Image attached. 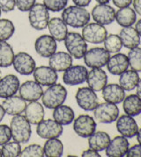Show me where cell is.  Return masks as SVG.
<instances>
[{"mask_svg": "<svg viewBox=\"0 0 141 157\" xmlns=\"http://www.w3.org/2000/svg\"><path fill=\"white\" fill-rule=\"evenodd\" d=\"M91 14L85 7L78 6H66L62 13V20L69 27L80 29L89 23Z\"/></svg>", "mask_w": 141, "mask_h": 157, "instance_id": "6da1fadb", "label": "cell"}, {"mask_svg": "<svg viewBox=\"0 0 141 157\" xmlns=\"http://www.w3.org/2000/svg\"><path fill=\"white\" fill-rule=\"evenodd\" d=\"M10 129L14 141L21 144H25L29 141L32 134V129L31 124L28 121L25 116L21 114L13 116L10 122Z\"/></svg>", "mask_w": 141, "mask_h": 157, "instance_id": "7a4b0ae2", "label": "cell"}, {"mask_svg": "<svg viewBox=\"0 0 141 157\" xmlns=\"http://www.w3.org/2000/svg\"><path fill=\"white\" fill-rule=\"evenodd\" d=\"M67 98V90L61 84H54L49 86L42 95V101L43 106L48 109H54L63 104Z\"/></svg>", "mask_w": 141, "mask_h": 157, "instance_id": "3957f363", "label": "cell"}, {"mask_svg": "<svg viewBox=\"0 0 141 157\" xmlns=\"http://www.w3.org/2000/svg\"><path fill=\"white\" fill-rule=\"evenodd\" d=\"M64 41V46L68 53L76 59L84 57L87 50V44L84 38L77 32H68Z\"/></svg>", "mask_w": 141, "mask_h": 157, "instance_id": "277c9868", "label": "cell"}, {"mask_svg": "<svg viewBox=\"0 0 141 157\" xmlns=\"http://www.w3.org/2000/svg\"><path fill=\"white\" fill-rule=\"evenodd\" d=\"M49 11L43 4H36L28 11V21L30 26L37 31L44 30L48 27Z\"/></svg>", "mask_w": 141, "mask_h": 157, "instance_id": "5b68a950", "label": "cell"}, {"mask_svg": "<svg viewBox=\"0 0 141 157\" xmlns=\"http://www.w3.org/2000/svg\"><path fill=\"white\" fill-rule=\"evenodd\" d=\"M93 116L95 120L101 124H111L116 121L119 117V109L116 104L111 102L99 103L97 107L93 109Z\"/></svg>", "mask_w": 141, "mask_h": 157, "instance_id": "8992f818", "label": "cell"}, {"mask_svg": "<svg viewBox=\"0 0 141 157\" xmlns=\"http://www.w3.org/2000/svg\"><path fill=\"white\" fill-rule=\"evenodd\" d=\"M81 36L86 43L100 44L104 42L108 36V31L104 26L96 22H92L83 27Z\"/></svg>", "mask_w": 141, "mask_h": 157, "instance_id": "52a82bcc", "label": "cell"}, {"mask_svg": "<svg viewBox=\"0 0 141 157\" xmlns=\"http://www.w3.org/2000/svg\"><path fill=\"white\" fill-rule=\"evenodd\" d=\"M110 57L109 52L104 48L95 47L85 53L84 63L87 67L90 68H102L105 66Z\"/></svg>", "mask_w": 141, "mask_h": 157, "instance_id": "ba28073f", "label": "cell"}, {"mask_svg": "<svg viewBox=\"0 0 141 157\" xmlns=\"http://www.w3.org/2000/svg\"><path fill=\"white\" fill-rule=\"evenodd\" d=\"M75 99L78 105L85 111H93L99 104V98L95 91L90 87H79L77 90Z\"/></svg>", "mask_w": 141, "mask_h": 157, "instance_id": "9c48e42d", "label": "cell"}, {"mask_svg": "<svg viewBox=\"0 0 141 157\" xmlns=\"http://www.w3.org/2000/svg\"><path fill=\"white\" fill-rule=\"evenodd\" d=\"M96 122L89 115H80L73 120V130L78 136L88 138L96 130Z\"/></svg>", "mask_w": 141, "mask_h": 157, "instance_id": "30bf717a", "label": "cell"}, {"mask_svg": "<svg viewBox=\"0 0 141 157\" xmlns=\"http://www.w3.org/2000/svg\"><path fill=\"white\" fill-rule=\"evenodd\" d=\"M63 125L53 119L41 121L36 127V133L40 138L44 140L59 138L63 133Z\"/></svg>", "mask_w": 141, "mask_h": 157, "instance_id": "8fae6325", "label": "cell"}, {"mask_svg": "<svg viewBox=\"0 0 141 157\" xmlns=\"http://www.w3.org/2000/svg\"><path fill=\"white\" fill-rule=\"evenodd\" d=\"M13 65L15 71L21 75L28 76L35 71L36 64L35 59L27 52H19L14 56Z\"/></svg>", "mask_w": 141, "mask_h": 157, "instance_id": "7c38bea8", "label": "cell"}, {"mask_svg": "<svg viewBox=\"0 0 141 157\" xmlns=\"http://www.w3.org/2000/svg\"><path fill=\"white\" fill-rule=\"evenodd\" d=\"M87 69L84 65H71L67 70L63 71V81L68 86H77L83 84L86 80Z\"/></svg>", "mask_w": 141, "mask_h": 157, "instance_id": "4fadbf2b", "label": "cell"}, {"mask_svg": "<svg viewBox=\"0 0 141 157\" xmlns=\"http://www.w3.org/2000/svg\"><path fill=\"white\" fill-rule=\"evenodd\" d=\"M90 14L96 23L106 26L115 21L116 11L111 6L108 4H99L93 8Z\"/></svg>", "mask_w": 141, "mask_h": 157, "instance_id": "5bb4252c", "label": "cell"}, {"mask_svg": "<svg viewBox=\"0 0 141 157\" xmlns=\"http://www.w3.org/2000/svg\"><path fill=\"white\" fill-rule=\"evenodd\" d=\"M19 94L26 101H35L42 98L43 89L42 86L34 80H28L21 84L19 88Z\"/></svg>", "mask_w": 141, "mask_h": 157, "instance_id": "9a60e30c", "label": "cell"}, {"mask_svg": "<svg viewBox=\"0 0 141 157\" xmlns=\"http://www.w3.org/2000/svg\"><path fill=\"white\" fill-rule=\"evenodd\" d=\"M56 41L51 36L42 35L35 42V50L42 57H49L56 51Z\"/></svg>", "mask_w": 141, "mask_h": 157, "instance_id": "2e32d148", "label": "cell"}, {"mask_svg": "<svg viewBox=\"0 0 141 157\" xmlns=\"http://www.w3.org/2000/svg\"><path fill=\"white\" fill-rule=\"evenodd\" d=\"M33 74L35 81L41 86H49L56 84L58 78L57 72L51 67L46 65L35 67Z\"/></svg>", "mask_w": 141, "mask_h": 157, "instance_id": "e0dca14e", "label": "cell"}, {"mask_svg": "<svg viewBox=\"0 0 141 157\" xmlns=\"http://www.w3.org/2000/svg\"><path fill=\"white\" fill-rule=\"evenodd\" d=\"M116 129L120 134L127 139L133 138L136 136L139 126L133 117L129 115H122L116 119Z\"/></svg>", "mask_w": 141, "mask_h": 157, "instance_id": "ac0fdd59", "label": "cell"}, {"mask_svg": "<svg viewBox=\"0 0 141 157\" xmlns=\"http://www.w3.org/2000/svg\"><path fill=\"white\" fill-rule=\"evenodd\" d=\"M20 79L14 74H7L0 78V98L6 99L13 96L19 91Z\"/></svg>", "mask_w": 141, "mask_h": 157, "instance_id": "d6986e66", "label": "cell"}, {"mask_svg": "<svg viewBox=\"0 0 141 157\" xmlns=\"http://www.w3.org/2000/svg\"><path fill=\"white\" fill-rule=\"evenodd\" d=\"M86 83L88 87H90L95 92L101 91L103 87L107 85L108 75L105 71L101 68H92L91 71L87 72Z\"/></svg>", "mask_w": 141, "mask_h": 157, "instance_id": "ffe728a7", "label": "cell"}, {"mask_svg": "<svg viewBox=\"0 0 141 157\" xmlns=\"http://www.w3.org/2000/svg\"><path fill=\"white\" fill-rule=\"evenodd\" d=\"M130 147L127 138L124 136H116L110 140L106 148V155L108 157H123L126 155Z\"/></svg>", "mask_w": 141, "mask_h": 157, "instance_id": "44dd1931", "label": "cell"}, {"mask_svg": "<svg viewBox=\"0 0 141 157\" xmlns=\"http://www.w3.org/2000/svg\"><path fill=\"white\" fill-rule=\"evenodd\" d=\"M6 113L10 116H16L24 113L27 107V101L19 95H13L6 98L1 104Z\"/></svg>", "mask_w": 141, "mask_h": 157, "instance_id": "7402d4cb", "label": "cell"}, {"mask_svg": "<svg viewBox=\"0 0 141 157\" xmlns=\"http://www.w3.org/2000/svg\"><path fill=\"white\" fill-rule=\"evenodd\" d=\"M49 67L56 71H64L72 65V57L68 52L58 51L49 57Z\"/></svg>", "mask_w": 141, "mask_h": 157, "instance_id": "603a6c76", "label": "cell"}, {"mask_svg": "<svg viewBox=\"0 0 141 157\" xmlns=\"http://www.w3.org/2000/svg\"><path fill=\"white\" fill-rule=\"evenodd\" d=\"M107 69L113 75H120L124 71L128 70L129 61L125 54L115 53V55L109 57L107 63Z\"/></svg>", "mask_w": 141, "mask_h": 157, "instance_id": "cb8c5ba5", "label": "cell"}, {"mask_svg": "<svg viewBox=\"0 0 141 157\" xmlns=\"http://www.w3.org/2000/svg\"><path fill=\"white\" fill-rule=\"evenodd\" d=\"M24 113L25 117L33 125H37L40 122L43 120L45 116L44 108L42 103L38 102L37 101H31L29 102V104H27Z\"/></svg>", "mask_w": 141, "mask_h": 157, "instance_id": "d4e9b609", "label": "cell"}, {"mask_svg": "<svg viewBox=\"0 0 141 157\" xmlns=\"http://www.w3.org/2000/svg\"><path fill=\"white\" fill-rule=\"evenodd\" d=\"M102 91V97L105 101L111 102L114 104H118L123 102L125 98L124 90L117 84H109L106 85Z\"/></svg>", "mask_w": 141, "mask_h": 157, "instance_id": "484cf974", "label": "cell"}, {"mask_svg": "<svg viewBox=\"0 0 141 157\" xmlns=\"http://www.w3.org/2000/svg\"><path fill=\"white\" fill-rule=\"evenodd\" d=\"M48 29L49 34L56 42H63L68 33V28L65 22L61 18H52L49 19L48 23Z\"/></svg>", "mask_w": 141, "mask_h": 157, "instance_id": "4316f807", "label": "cell"}, {"mask_svg": "<svg viewBox=\"0 0 141 157\" xmlns=\"http://www.w3.org/2000/svg\"><path fill=\"white\" fill-rule=\"evenodd\" d=\"M119 37L123 46L129 50L139 47V45L140 44V36L138 34L137 30L131 26L122 29L120 31Z\"/></svg>", "mask_w": 141, "mask_h": 157, "instance_id": "83f0119b", "label": "cell"}, {"mask_svg": "<svg viewBox=\"0 0 141 157\" xmlns=\"http://www.w3.org/2000/svg\"><path fill=\"white\" fill-rule=\"evenodd\" d=\"M110 140L111 139L107 132L98 131L94 132L90 137H88V146L91 149L101 152L107 148Z\"/></svg>", "mask_w": 141, "mask_h": 157, "instance_id": "f1b7e54d", "label": "cell"}, {"mask_svg": "<svg viewBox=\"0 0 141 157\" xmlns=\"http://www.w3.org/2000/svg\"><path fill=\"white\" fill-rule=\"evenodd\" d=\"M52 116L54 120L61 125H69L75 118V113L73 109L70 106L63 104L55 108Z\"/></svg>", "mask_w": 141, "mask_h": 157, "instance_id": "f546056e", "label": "cell"}, {"mask_svg": "<svg viewBox=\"0 0 141 157\" xmlns=\"http://www.w3.org/2000/svg\"><path fill=\"white\" fill-rule=\"evenodd\" d=\"M115 20L123 28L131 27L137 21V13L133 8L130 6L119 8V10L116 12Z\"/></svg>", "mask_w": 141, "mask_h": 157, "instance_id": "4dcf8cb0", "label": "cell"}, {"mask_svg": "<svg viewBox=\"0 0 141 157\" xmlns=\"http://www.w3.org/2000/svg\"><path fill=\"white\" fill-rule=\"evenodd\" d=\"M119 76V85L124 91H132L140 78L138 71L134 70H126Z\"/></svg>", "mask_w": 141, "mask_h": 157, "instance_id": "1f68e13d", "label": "cell"}, {"mask_svg": "<svg viewBox=\"0 0 141 157\" xmlns=\"http://www.w3.org/2000/svg\"><path fill=\"white\" fill-rule=\"evenodd\" d=\"M123 108L127 115L139 116L141 114V99L137 94H130L123 101Z\"/></svg>", "mask_w": 141, "mask_h": 157, "instance_id": "d6a6232c", "label": "cell"}, {"mask_svg": "<svg viewBox=\"0 0 141 157\" xmlns=\"http://www.w3.org/2000/svg\"><path fill=\"white\" fill-rule=\"evenodd\" d=\"M44 156L61 157L63 153V145L57 138L49 139L43 146Z\"/></svg>", "mask_w": 141, "mask_h": 157, "instance_id": "836d02e7", "label": "cell"}, {"mask_svg": "<svg viewBox=\"0 0 141 157\" xmlns=\"http://www.w3.org/2000/svg\"><path fill=\"white\" fill-rule=\"evenodd\" d=\"M13 47L6 41H0V67L7 68L13 64L14 59Z\"/></svg>", "mask_w": 141, "mask_h": 157, "instance_id": "e575fe53", "label": "cell"}, {"mask_svg": "<svg viewBox=\"0 0 141 157\" xmlns=\"http://www.w3.org/2000/svg\"><path fill=\"white\" fill-rule=\"evenodd\" d=\"M104 49L109 53H118L122 50L123 43L118 35H109L104 40Z\"/></svg>", "mask_w": 141, "mask_h": 157, "instance_id": "d590c367", "label": "cell"}, {"mask_svg": "<svg viewBox=\"0 0 141 157\" xmlns=\"http://www.w3.org/2000/svg\"><path fill=\"white\" fill-rule=\"evenodd\" d=\"M21 143L17 141H8L2 146L1 156L4 157H17L21 155Z\"/></svg>", "mask_w": 141, "mask_h": 157, "instance_id": "8d00e7d4", "label": "cell"}, {"mask_svg": "<svg viewBox=\"0 0 141 157\" xmlns=\"http://www.w3.org/2000/svg\"><path fill=\"white\" fill-rule=\"evenodd\" d=\"M15 32L14 24L8 19H0V41H7Z\"/></svg>", "mask_w": 141, "mask_h": 157, "instance_id": "74e56055", "label": "cell"}, {"mask_svg": "<svg viewBox=\"0 0 141 157\" xmlns=\"http://www.w3.org/2000/svg\"><path fill=\"white\" fill-rule=\"evenodd\" d=\"M129 66L131 67V70L136 71H141V48L136 47L130 50L128 53Z\"/></svg>", "mask_w": 141, "mask_h": 157, "instance_id": "f35d334b", "label": "cell"}, {"mask_svg": "<svg viewBox=\"0 0 141 157\" xmlns=\"http://www.w3.org/2000/svg\"><path fill=\"white\" fill-rule=\"evenodd\" d=\"M23 157H42L44 156L43 147L38 144H32L21 150V155Z\"/></svg>", "mask_w": 141, "mask_h": 157, "instance_id": "ab89813d", "label": "cell"}, {"mask_svg": "<svg viewBox=\"0 0 141 157\" xmlns=\"http://www.w3.org/2000/svg\"><path fill=\"white\" fill-rule=\"evenodd\" d=\"M44 6L50 12L58 13L67 6L68 0H42Z\"/></svg>", "mask_w": 141, "mask_h": 157, "instance_id": "60d3db41", "label": "cell"}, {"mask_svg": "<svg viewBox=\"0 0 141 157\" xmlns=\"http://www.w3.org/2000/svg\"><path fill=\"white\" fill-rule=\"evenodd\" d=\"M12 139L10 126L7 124H0V146H3Z\"/></svg>", "mask_w": 141, "mask_h": 157, "instance_id": "b9f144b4", "label": "cell"}, {"mask_svg": "<svg viewBox=\"0 0 141 157\" xmlns=\"http://www.w3.org/2000/svg\"><path fill=\"white\" fill-rule=\"evenodd\" d=\"M16 7L21 12H28L35 5L36 0H15Z\"/></svg>", "mask_w": 141, "mask_h": 157, "instance_id": "7bdbcfd3", "label": "cell"}, {"mask_svg": "<svg viewBox=\"0 0 141 157\" xmlns=\"http://www.w3.org/2000/svg\"><path fill=\"white\" fill-rule=\"evenodd\" d=\"M16 6L15 0H0V9L4 13H10L13 11Z\"/></svg>", "mask_w": 141, "mask_h": 157, "instance_id": "ee69618b", "label": "cell"}, {"mask_svg": "<svg viewBox=\"0 0 141 157\" xmlns=\"http://www.w3.org/2000/svg\"><path fill=\"white\" fill-rule=\"evenodd\" d=\"M125 155L127 157H141V144L139 143L129 147Z\"/></svg>", "mask_w": 141, "mask_h": 157, "instance_id": "f6af8a7d", "label": "cell"}, {"mask_svg": "<svg viewBox=\"0 0 141 157\" xmlns=\"http://www.w3.org/2000/svg\"><path fill=\"white\" fill-rule=\"evenodd\" d=\"M113 4L118 8L127 7L132 4V0H112Z\"/></svg>", "mask_w": 141, "mask_h": 157, "instance_id": "bcb514c9", "label": "cell"}, {"mask_svg": "<svg viewBox=\"0 0 141 157\" xmlns=\"http://www.w3.org/2000/svg\"><path fill=\"white\" fill-rule=\"evenodd\" d=\"M81 156H83V157H101V155H100L99 152H97V151H95V150H93V149H91V148H89V149L85 150L84 152L81 154Z\"/></svg>", "mask_w": 141, "mask_h": 157, "instance_id": "7dc6e473", "label": "cell"}, {"mask_svg": "<svg viewBox=\"0 0 141 157\" xmlns=\"http://www.w3.org/2000/svg\"><path fill=\"white\" fill-rule=\"evenodd\" d=\"M92 0H72L75 6H81V7H86L90 5Z\"/></svg>", "mask_w": 141, "mask_h": 157, "instance_id": "c3c4849f", "label": "cell"}, {"mask_svg": "<svg viewBox=\"0 0 141 157\" xmlns=\"http://www.w3.org/2000/svg\"><path fill=\"white\" fill-rule=\"evenodd\" d=\"M132 5L136 13L141 16V0H132Z\"/></svg>", "mask_w": 141, "mask_h": 157, "instance_id": "681fc988", "label": "cell"}, {"mask_svg": "<svg viewBox=\"0 0 141 157\" xmlns=\"http://www.w3.org/2000/svg\"><path fill=\"white\" fill-rule=\"evenodd\" d=\"M137 88V95L141 99V78H139V82H138V85L136 86Z\"/></svg>", "mask_w": 141, "mask_h": 157, "instance_id": "f907efd6", "label": "cell"}, {"mask_svg": "<svg viewBox=\"0 0 141 157\" xmlns=\"http://www.w3.org/2000/svg\"><path fill=\"white\" fill-rule=\"evenodd\" d=\"M135 29L137 30L138 34L139 35V36L141 37V19L139 21H138L137 23H136V27H135Z\"/></svg>", "mask_w": 141, "mask_h": 157, "instance_id": "816d5d0a", "label": "cell"}, {"mask_svg": "<svg viewBox=\"0 0 141 157\" xmlns=\"http://www.w3.org/2000/svg\"><path fill=\"white\" fill-rule=\"evenodd\" d=\"M5 115H6V111H5V109H4V108L3 106L0 104V122L3 120V118L5 117Z\"/></svg>", "mask_w": 141, "mask_h": 157, "instance_id": "f5cc1de1", "label": "cell"}, {"mask_svg": "<svg viewBox=\"0 0 141 157\" xmlns=\"http://www.w3.org/2000/svg\"><path fill=\"white\" fill-rule=\"evenodd\" d=\"M136 136H137V140L139 141V144H141V128L138 130V132H137Z\"/></svg>", "mask_w": 141, "mask_h": 157, "instance_id": "db71d44e", "label": "cell"}, {"mask_svg": "<svg viewBox=\"0 0 141 157\" xmlns=\"http://www.w3.org/2000/svg\"><path fill=\"white\" fill-rule=\"evenodd\" d=\"M98 4H108L110 0H95Z\"/></svg>", "mask_w": 141, "mask_h": 157, "instance_id": "11a10c76", "label": "cell"}, {"mask_svg": "<svg viewBox=\"0 0 141 157\" xmlns=\"http://www.w3.org/2000/svg\"><path fill=\"white\" fill-rule=\"evenodd\" d=\"M1 77H2V71L0 70V78H1Z\"/></svg>", "mask_w": 141, "mask_h": 157, "instance_id": "9f6ffc18", "label": "cell"}, {"mask_svg": "<svg viewBox=\"0 0 141 157\" xmlns=\"http://www.w3.org/2000/svg\"><path fill=\"white\" fill-rule=\"evenodd\" d=\"M1 13H2V11H1V9H0V16H1Z\"/></svg>", "mask_w": 141, "mask_h": 157, "instance_id": "6f0895ef", "label": "cell"}, {"mask_svg": "<svg viewBox=\"0 0 141 157\" xmlns=\"http://www.w3.org/2000/svg\"><path fill=\"white\" fill-rule=\"evenodd\" d=\"M0 156H1V149H0Z\"/></svg>", "mask_w": 141, "mask_h": 157, "instance_id": "680465c9", "label": "cell"}]
</instances>
